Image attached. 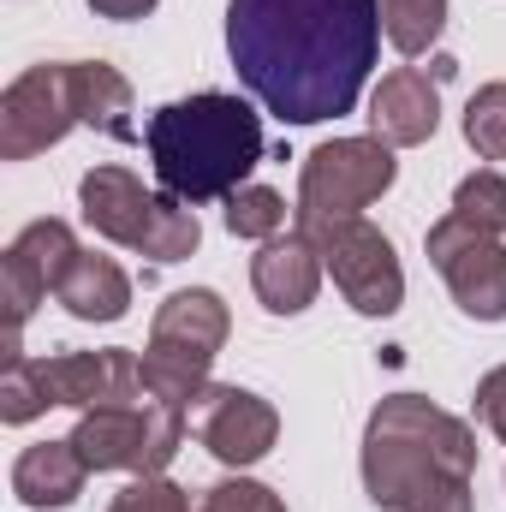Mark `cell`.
I'll return each instance as SVG.
<instances>
[{"label":"cell","instance_id":"1","mask_svg":"<svg viewBox=\"0 0 506 512\" xmlns=\"http://www.w3.org/2000/svg\"><path fill=\"white\" fill-rule=\"evenodd\" d=\"M381 36V0H227L233 72L280 126L352 114Z\"/></svg>","mask_w":506,"mask_h":512},{"label":"cell","instance_id":"2","mask_svg":"<svg viewBox=\"0 0 506 512\" xmlns=\"http://www.w3.org/2000/svg\"><path fill=\"white\" fill-rule=\"evenodd\" d=\"M477 429L417 393H387L364 423V495L381 512H471Z\"/></svg>","mask_w":506,"mask_h":512},{"label":"cell","instance_id":"3","mask_svg":"<svg viewBox=\"0 0 506 512\" xmlns=\"http://www.w3.org/2000/svg\"><path fill=\"white\" fill-rule=\"evenodd\" d=\"M143 149L161 191L185 203H215V197H233L262 161V120L251 102L203 90L155 108L143 126Z\"/></svg>","mask_w":506,"mask_h":512},{"label":"cell","instance_id":"4","mask_svg":"<svg viewBox=\"0 0 506 512\" xmlns=\"http://www.w3.org/2000/svg\"><path fill=\"white\" fill-rule=\"evenodd\" d=\"M78 209L108 245H126L149 262H185L203 245L197 209L173 191H143L131 167H90L78 179Z\"/></svg>","mask_w":506,"mask_h":512},{"label":"cell","instance_id":"5","mask_svg":"<svg viewBox=\"0 0 506 512\" xmlns=\"http://www.w3.org/2000/svg\"><path fill=\"white\" fill-rule=\"evenodd\" d=\"M227 328H233V316H227L221 292H209V286L173 292L149 322L143 387L155 399H167V405H191L209 387V370H215V358L227 346Z\"/></svg>","mask_w":506,"mask_h":512},{"label":"cell","instance_id":"6","mask_svg":"<svg viewBox=\"0 0 506 512\" xmlns=\"http://www.w3.org/2000/svg\"><path fill=\"white\" fill-rule=\"evenodd\" d=\"M399 161L381 137H334L304 155L298 173V233H322L334 221H358L393 185Z\"/></svg>","mask_w":506,"mask_h":512},{"label":"cell","instance_id":"7","mask_svg":"<svg viewBox=\"0 0 506 512\" xmlns=\"http://www.w3.org/2000/svg\"><path fill=\"white\" fill-rule=\"evenodd\" d=\"M191 417L185 405H167L155 393H143L137 405H102L84 411L72 429V447L90 471H137V477H161L185 441Z\"/></svg>","mask_w":506,"mask_h":512},{"label":"cell","instance_id":"8","mask_svg":"<svg viewBox=\"0 0 506 512\" xmlns=\"http://www.w3.org/2000/svg\"><path fill=\"white\" fill-rule=\"evenodd\" d=\"M72 126H84L78 114V66H30L6 84L0 96V161H30L42 149H54Z\"/></svg>","mask_w":506,"mask_h":512},{"label":"cell","instance_id":"9","mask_svg":"<svg viewBox=\"0 0 506 512\" xmlns=\"http://www.w3.org/2000/svg\"><path fill=\"white\" fill-rule=\"evenodd\" d=\"M316 239V251L328 262V274H334V286L346 292V304L358 310V316H393L399 304H405V268H399V251H393V239L370 227L364 215L358 221H334V227H322V233H310Z\"/></svg>","mask_w":506,"mask_h":512},{"label":"cell","instance_id":"10","mask_svg":"<svg viewBox=\"0 0 506 512\" xmlns=\"http://www.w3.org/2000/svg\"><path fill=\"white\" fill-rule=\"evenodd\" d=\"M429 262L441 268L453 304L477 322H506V245L495 233L471 227L465 215H441L423 239Z\"/></svg>","mask_w":506,"mask_h":512},{"label":"cell","instance_id":"11","mask_svg":"<svg viewBox=\"0 0 506 512\" xmlns=\"http://www.w3.org/2000/svg\"><path fill=\"white\" fill-rule=\"evenodd\" d=\"M78 262V239H72V227L66 221H30L6 256H0V304H6V358H24V322H30V310L48 298V292H60V280H66V268Z\"/></svg>","mask_w":506,"mask_h":512},{"label":"cell","instance_id":"12","mask_svg":"<svg viewBox=\"0 0 506 512\" xmlns=\"http://www.w3.org/2000/svg\"><path fill=\"white\" fill-rule=\"evenodd\" d=\"M185 417H191V435H197L221 465H233V471L262 465V459L274 453V441H280V411H274L262 393H251V387L209 382L191 405H185Z\"/></svg>","mask_w":506,"mask_h":512},{"label":"cell","instance_id":"13","mask_svg":"<svg viewBox=\"0 0 506 512\" xmlns=\"http://www.w3.org/2000/svg\"><path fill=\"white\" fill-rule=\"evenodd\" d=\"M48 387H54V405H72V411H102V405H137L149 387H143V358L126 346H108V352H54L42 358Z\"/></svg>","mask_w":506,"mask_h":512},{"label":"cell","instance_id":"14","mask_svg":"<svg viewBox=\"0 0 506 512\" xmlns=\"http://www.w3.org/2000/svg\"><path fill=\"white\" fill-rule=\"evenodd\" d=\"M322 268L328 262L316 251V239L292 227V233L268 239L251 256V286H256V298H262L268 316H304L316 304V292H322Z\"/></svg>","mask_w":506,"mask_h":512},{"label":"cell","instance_id":"15","mask_svg":"<svg viewBox=\"0 0 506 512\" xmlns=\"http://www.w3.org/2000/svg\"><path fill=\"white\" fill-rule=\"evenodd\" d=\"M441 78L417 72V66H393L370 96V137H381L387 149H411L429 143L441 126Z\"/></svg>","mask_w":506,"mask_h":512},{"label":"cell","instance_id":"16","mask_svg":"<svg viewBox=\"0 0 506 512\" xmlns=\"http://www.w3.org/2000/svg\"><path fill=\"white\" fill-rule=\"evenodd\" d=\"M84 477H90V465L78 459L72 435L66 441H36L12 465V495L36 512H54V507H72L84 495Z\"/></svg>","mask_w":506,"mask_h":512},{"label":"cell","instance_id":"17","mask_svg":"<svg viewBox=\"0 0 506 512\" xmlns=\"http://www.w3.org/2000/svg\"><path fill=\"white\" fill-rule=\"evenodd\" d=\"M54 298L66 304L72 322H120V316L131 310V280H126V268H120L114 256L78 251V262L66 268V280H60Z\"/></svg>","mask_w":506,"mask_h":512},{"label":"cell","instance_id":"18","mask_svg":"<svg viewBox=\"0 0 506 512\" xmlns=\"http://www.w3.org/2000/svg\"><path fill=\"white\" fill-rule=\"evenodd\" d=\"M78 66V114L84 126H96L114 143H131L137 126H131V84L126 72H114L108 60H72Z\"/></svg>","mask_w":506,"mask_h":512},{"label":"cell","instance_id":"19","mask_svg":"<svg viewBox=\"0 0 506 512\" xmlns=\"http://www.w3.org/2000/svg\"><path fill=\"white\" fill-rule=\"evenodd\" d=\"M441 24H447V0H381V30L405 60L429 54Z\"/></svg>","mask_w":506,"mask_h":512},{"label":"cell","instance_id":"20","mask_svg":"<svg viewBox=\"0 0 506 512\" xmlns=\"http://www.w3.org/2000/svg\"><path fill=\"white\" fill-rule=\"evenodd\" d=\"M48 405H54V387H48L42 358H6V370H0V423H30Z\"/></svg>","mask_w":506,"mask_h":512},{"label":"cell","instance_id":"21","mask_svg":"<svg viewBox=\"0 0 506 512\" xmlns=\"http://www.w3.org/2000/svg\"><path fill=\"white\" fill-rule=\"evenodd\" d=\"M227 233L233 239H280L286 233V197L268 191V185H239L227 197Z\"/></svg>","mask_w":506,"mask_h":512},{"label":"cell","instance_id":"22","mask_svg":"<svg viewBox=\"0 0 506 512\" xmlns=\"http://www.w3.org/2000/svg\"><path fill=\"white\" fill-rule=\"evenodd\" d=\"M453 215H465L471 227H483V233L506 239V179L495 173V167L459 179V191H453Z\"/></svg>","mask_w":506,"mask_h":512},{"label":"cell","instance_id":"23","mask_svg":"<svg viewBox=\"0 0 506 512\" xmlns=\"http://www.w3.org/2000/svg\"><path fill=\"white\" fill-rule=\"evenodd\" d=\"M465 143L483 161H506V84H483L465 108Z\"/></svg>","mask_w":506,"mask_h":512},{"label":"cell","instance_id":"24","mask_svg":"<svg viewBox=\"0 0 506 512\" xmlns=\"http://www.w3.org/2000/svg\"><path fill=\"white\" fill-rule=\"evenodd\" d=\"M108 512H191V495L173 483V477H137L114 495Z\"/></svg>","mask_w":506,"mask_h":512},{"label":"cell","instance_id":"25","mask_svg":"<svg viewBox=\"0 0 506 512\" xmlns=\"http://www.w3.org/2000/svg\"><path fill=\"white\" fill-rule=\"evenodd\" d=\"M197 512H286V501L268 489V483H251V477H227L203 495Z\"/></svg>","mask_w":506,"mask_h":512},{"label":"cell","instance_id":"26","mask_svg":"<svg viewBox=\"0 0 506 512\" xmlns=\"http://www.w3.org/2000/svg\"><path fill=\"white\" fill-rule=\"evenodd\" d=\"M477 417H483V423L506 441V364H501V370H489V376L477 382Z\"/></svg>","mask_w":506,"mask_h":512},{"label":"cell","instance_id":"27","mask_svg":"<svg viewBox=\"0 0 506 512\" xmlns=\"http://www.w3.org/2000/svg\"><path fill=\"white\" fill-rule=\"evenodd\" d=\"M161 0H90L96 18H114V24H131V18H149Z\"/></svg>","mask_w":506,"mask_h":512}]
</instances>
